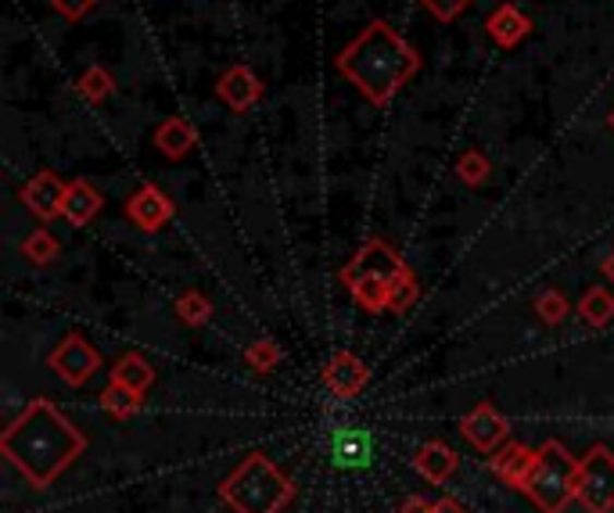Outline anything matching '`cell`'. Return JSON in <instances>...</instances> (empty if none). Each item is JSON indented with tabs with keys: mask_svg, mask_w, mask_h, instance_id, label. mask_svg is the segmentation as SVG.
<instances>
[{
	"mask_svg": "<svg viewBox=\"0 0 614 513\" xmlns=\"http://www.w3.org/2000/svg\"><path fill=\"white\" fill-rule=\"evenodd\" d=\"M532 463H535V449H528L521 442H503L493 453V460H489V467H493V474L503 485L521 488L528 471H532Z\"/></svg>",
	"mask_w": 614,
	"mask_h": 513,
	"instance_id": "2e32d148",
	"label": "cell"
},
{
	"mask_svg": "<svg viewBox=\"0 0 614 513\" xmlns=\"http://www.w3.org/2000/svg\"><path fill=\"white\" fill-rule=\"evenodd\" d=\"M435 513H463L457 503H449V499H442V503H435Z\"/></svg>",
	"mask_w": 614,
	"mask_h": 513,
	"instance_id": "1f68e13d",
	"label": "cell"
},
{
	"mask_svg": "<svg viewBox=\"0 0 614 513\" xmlns=\"http://www.w3.org/2000/svg\"><path fill=\"white\" fill-rule=\"evenodd\" d=\"M22 255H26L33 266H51L61 255V244L51 230H33V234L22 241Z\"/></svg>",
	"mask_w": 614,
	"mask_h": 513,
	"instance_id": "cb8c5ba5",
	"label": "cell"
},
{
	"mask_svg": "<svg viewBox=\"0 0 614 513\" xmlns=\"http://www.w3.org/2000/svg\"><path fill=\"white\" fill-rule=\"evenodd\" d=\"M413 467L417 474H421L424 481H432V485H446L453 474H457L460 467V456L453 453V449L446 442H428L417 449V456H413Z\"/></svg>",
	"mask_w": 614,
	"mask_h": 513,
	"instance_id": "ac0fdd59",
	"label": "cell"
},
{
	"mask_svg": "<svg viewBox=\"0 0 614 513\" xmlns=\"http://www.w3.org/2000/svg\"><path fill=\"white\" fill-rule=\"evenodd\" d=\"M579 316L589 327H607L614 320V295L607 288H589L579 298Z\"/></svg>",
	"mask_w": 614,
	"mask_h": 513,
	"instance_id": "44dd1931",
	"label": "cell"
},
{
	"mask_svg": "<svg viewBox=\"0 0 614 513\" xmlns=\"http://www.w3.org/2000/svg\"><path fill=\"white\" fill-rule=\"evenodd\" d=\"M105 209V198H101V191L94 187L91 180H69V191H65V205H61V216L69 219L72 227H87L97 219V212Z\"/></svg>",
	"mask_w": 614,
	"mask_h": 513,
	"instance_id": "9a60e30c",
	"label": "cell"
},
{
	"mask_svg": "<svg viewBox=\"0 0 614 513\" xmlns=\"http://www.w3.org/2000/svg\"><path fill=\"white\" fill-rule=\"evenodd\" d=\"M402 266H407V262L399 259V252L392 248L388 241L371 237L360 252L352 255L346 270H341V284L356 288V284H366V280H381V284H392V277H396Z\"/></svg>",
	"mask_w": 614,
	"mask_h": 513,
	"instance_id": "52a82bcc",
	"label": "cell"
},
{
	"mask_svg": "<svg viewBox=\"0 0 614 513\" xmlns=\"http://www.w3.org/2000/svg\"><path fill=\"white\" fill-rule=\"evenodd\" d=\"M399 513H435V503H428L421 496H410L407 503L399 506Z\"/></svg>",
	"mask_w": 614,
	"mask_h": 513,
	"instance_id": "4dcf8cb0",
	"label": "cell"
},
{
	"mask_svg": "<svg viewBox=\"0 0 614 513\" xmlns=\"http://www.w3.org/2000/svg\"><path fill=\"white\" fill-rule=\"evenodd\" d=\"M575 481H579V460L564 449V442L550 438L546 445L535 449V463L521 492L543 513H564V506L575 499Z\"/></svg>",
	"mask_w": 614,
	"mask_h": 513,
	"instance_id": "277c9868",
	"label": "cell"
},
{
	"mask_svg": "<svg viewBox=\"0 0 614 513\" xmlns=\"http://www.w3.org/2000/svg\"><path fill=\"white\" fill-rule=\"evenodd\" d=\"M216 97L230 112H249L263 101V83L249 65H230L224 76L216 80Z\"/></svg>",
	"mask_w": 614,
	"mask_h": 513,
	"instance_id": "7c38bea8",
	"label": "cell"
},
{
	"mask_svg": "<svg viewBox=\"0 0 614 513\" xmlns=\"http://www.w3.org/2000/svg\"><path fill=\"white\" fill-rule=\"evenodd\" d=\"M535 316L546 327L564 323V316H568V295H564V291H557V288H546L543 295L535 298Z\"/></svg>",
	"mask_w": 614,
	"mask_h": 513,
	"instance_id": "4316f807",
	"label": "cell"
},
{
	"mask_svg": "<svg viewBox=\"0 0 614 513\" xmlns=\"http://www.w3.org/2000/svg\"><path fill=\"white\" fill-rule=\"evenodd\" d=\"M152 144L169 158V162H180V158H188L194 151L198 137H194V126L183 115H169L155 126Z\"/></svg>",
	"mask_w": 614,
	"mask_h": 513,
	"instance_id": "e0dca14e",
	"label": "cell"
},
{
	"mask_svg": "<svg viewBox=\"0 0 614 513\" xmlns=\"http://www.w3.org/2000/svg\"><path fill=\"white\" fill-rule=\"evenodd\" d=\"M604 277L611 280V284H614V252L607 255V259H604Z\"/></svg>",
	"mask_w": 614,
	"mask_h": 513,
	"instance_id": "d6a6232c",
	"label": "cell"
},
{
	"mask_svg": "<svg viewBox=\"0 0 614 513\" xmlns=\"http://www.w3.org/2000/svg\"><path fill=\"white\" fill-rule=\"evenodd\" d=\"M47 366H51L69 388H87L91 377L101 370V352H97L83 334L72 331L55 345V352L47 356Z\"/></svg>",
	"mask_w": 614,
	"mask_h": 513,
	"instance_id": "8992f818",
	"label": "cell"
},
{
	"mask_svg": "<svg viewBox=\"0 0 614 513\" xmlns=\"http://www.w3.org/2000/svg\"><path fill=\"white\" fill-rule=\"evenodd\" d=\"M463 438L478 449V453H496V449L507 442L510 435V420L493 406V402H478V406L460 420Z\"/></svg>",
	"mask_w": 614,
	"mask_h": 513,
	"instance_id": "ba28073f",
	"label": "cell"
},
{
	"mask_svg": "<svg viewBox=\"0 0 614 513\" xmlns=\"http://www.w3.org/2000/svg\"><path fill=\"white\" fill-rule=\"evenodd\" d=\"M424 11L432 15L435 22H442V26H449V22H457L463 11H468L474 0H421Z\"/></svg>",
	"mask_w": 614,
	"mask_h": 513,
	"instance_id": "f1b7e54d",
	"label": "cell"
},
{
	"mask_svg": "<svg viewBox=\"0 0 614 513\" xmlns=\"http://www.w3.org/2000/svg\"><path fill=\"white\" fill-rule=\"evenodd\" d=\"M607 126L614 130V108H611V112H607Z\"/></svg>",
	"mask_w": 614,
	"mask_h": 513,
	"instance_id": "836d02e7",
	"label": "cell"
},
{
	"mask_svg": "<svg viewBox=\"0 0 614 513\" xmlns=\"http://www.w3.org/2000/svg\"><path fill=\"white\" fill-rule=\"evenodd\" d=\"M575 499L589 513H614V453L607 445H593L579 460Z\"/></svg>",
	"mask_w": 614,
	"mask_h": 513,
	"instance_id": "5b68a950",
	"label": "cell"
},
{
	"mask_svg": "<svg viewBox=\"0 0 614 513\" xmlns=\"http://www.w3.org/2000/svg\"><path fill=\"white\" fill-rule=\"evenodd\" d=\"M457 176L460 183H468V187H482V183H489V176H493V162L478 148H471L457 158Z\"/></svg>",
	"mask_w": 614,
	"mask_h": 513,
	"instance_id": "484cf974",
	"label": "cell"
},
{
	"mask_svg": "<svg viewBox=\"0 0 614 513\" xmlns=\"http://www.w3.org/2000/svg\"><path fill=\"white\" fill-rule=\"evenodd\" d=\"M83 449H87V435L51 399H33L0 435V453L33 488L55 485L80 460Z\"/></svg>",
	"mask_w": 614,
	"mask_h": 513,
	"instance_id": "6da1fadb",
	"label": "cell"
},
{
	"mask_svg": "<svg viewBox=\"0 0 614 513\" xmlns=\"http://www.w3.org/2000/svg\"><path fill=\"white\" fill-rule=\"evenodd\" d=\"M330 460L341 471H363L374 460V438L363 427H338L335 442H330Z\"/></svg>",
	"mask_w": 614,
	"mask_h": 513,
	"instance_id": "5bb4252c",
	"label": "cell"
},
{
	"mask_svg": "<svg viewBox=\"0 0 614 513\" xmlns=\"http://www.w3.org/2000/svg\"><path fill=\"white\" fill-rule=\"evenodd\" d=\"M291 481L263 453L241 460V467L219 481V499L234 513H280L291 503Z\"/></svg>",
	"mask_w": 614,
	"mask_h": 513,
	"instance_id": "3957f363",
	"label": "cell"
},
{
	"mask_svg": "<svg viewBox=\"0 0 614 513\" xmlns=\"http://www.w3.org/2000/svg\"><path fill=\"white\" fill-rule=\"evenodd\" d=\"M338 76H346L374 108H388L407 83L421 72V51L388 19H374L335 58Z\"/></svg>",
	"mask_w": 614,
	"mask_h": 513,
	"instance_id": "7a4b0ae2",
	"label": "cell"
},
{
	"mask_svg": "<svg viewBox=\"0 0 614 513\" xmlns=\"http://www.w3.org/2000/svg\"><path fill=\"white\" fill-rule=\"evenodd\" d=\"M65 191H69L65 180H61L58 173H51V169H40V173L22 183L19 201L26 205V209L36 219H44V223H47V219L61 216V205H65Z\"/></svg>",
	"mask_w": 614,
	"mask_h": 513,
	"instance_id": "9c48e42d",
	"label": "cell"
},
{
	"mask_svg": "<svg viewBox=\"0 0 614 513\" xmlns=\"http://www.w3.org/2000/svg\"><path fill=\"white\" fill-rule=\"evenodd\" d=\"M485 33H489V40H493L496 47L510 51V47H518L521 40H528V33H532V19H528L518 4H496L485 15Z\"/></svg>",
	"mask_w": 614,
	"mask_h": 513,
	"instance_id": "4fadbf2b",
	"label": "cell"
},
{
	"mask_svg": "<svg viewBox=\"0 0 614 513\" xmlns=\"http://www.w3.org/2000/svg\"><path fill=\"white\" fill-rule=\"evenodd\" d=\"M141 399H144V395L133 392V388L108 381V388L101 392V410L108 413V417H116V420H130L133 413L141 410Z\"/></svg>",
	"mask_w": 614,
	"mask_h": 513,
	"instance_id": "ffe728a7",
	"label": "cell"
},
{
	"mask_svg": "<svg viewBox=\"0 0 614 513\" xmlns=\"http://www.w3.org/2000/svg\"><path fill=\"white\" fill-rule=\"evenodd\" d=\"M112 90H116V80H112V72H108L105 65H91V69L76 80V94H80L87 105L108 101V94H112Z\"/></svg>",
	"mask_w": 614,
	"mask_h": 513,
	"instance_id": "603a6c76",
	"label": "cell"
},
{
	"mask_svg": "<svg viewBox=\"0 0 614 513\" xmlns=\"http://www.w3.org/2000/svg\"><path fill=\"white\" fill-rule=\"evenodd\" d=\"M97 0H51V8L58 11L61 19H69V22H80V19H87L91 11H94Z\"/></svg>",
	"mask_w": 614,
	"mask_h": 513,
	"instance_id": "f546056e",
	"label": "cell"
},
{
	"mask_svg": "<svg viewBox=\"0 0 614 513\" xmlns=\"http://www.w3.org/2000/svg\"><path fill=\"white\" fill-rule=\"evenodd\" d=\"M108 381H116V384H127L133 388V392H147V388L155 384V370H152V363H147L141 352H127V356H119L116 366H112V374H108Z\"/></svg>",
	"mask_w": 614,
	"mask_h": 513,
	"instance_id": "d6986e66",
	"label": "cell"
},
{
	"mask_svg": "<svg viewBox=\"0 0 614 513\" xmlns=\"http://www.w3.org/2000/svg\"><path fill=\"white\" fill-rule=\"evenodd\" d=\"M173 212H177V205L169 201V194L162 187H155V183H144V187L133 191L127 201L130 223L141 227L144 234H155L158 227H166L169 219H173Z\"/></svg>",
	"mask_w": 614,
	"mask_h": 513,
	"instance_id": "30bf717a",
	"label": "cell"
},
{
	"mask_svg": "<svg viewBox=\"0 0 614 513\" xmlns=\"http://www.w3.org/2000/svg\"><path fill=\"white\" fill-rule=\"evenodd\" d=\"M417 295H421V284H417L410 266H402V270L392 277V284H388V313H396V316L410 313Z\"/></svg>",
	"mask_w": 614,
	"mask_h": 513,
	"instance_id": "7402d4cb",
	"label": "cell"
},
{
	"mask_svg": "<svg viewBox=\"0 0 614 513\" xmlns=\"http://www.w3.org/2000/svg\"><path fill=\"white\" fill-rule=\"evenodd\" d=\"M173 309L188 327H205L208 320H213V302H208L202 291H183Z\"/></svg>",
	"mask_w": 614,
	"mask_h": 513,
	"instance_id": "d4e9b609",
	"label": "cell"
},
{
	"mask_svg": "<svg viewBox=\"0 0 614 513\" xmlns=\"http://www.w3.org/2000/svg\"><path fill=\"white\" fill-rule=\"evenodd\" d=\"M244 363H249L255 374H269V370H274V366L280 363V349H277V341H269V338L252 341V345L244 349Z\"/></svg>",
	"mask_w": 614,
	"mask_h": 513,
	"instance_id": "83f0119b",
	"label": "cell"
},
{
	"mask_svg": "<svg viewBox=\"0 0 614 513\" xmlns=\"http://www.w3.org/2000/svg\"><path fill=\"white\" fill-rule=\"evenodd\" d=\"M321 377H324L330 395L356 399L366 388V381H371V370H366V363L356 356V352H335V356L327 359Z\"/></svg>",
	"mask_w": 614,
	"mask_h": 513,
	"instance_id": "8fae6325",
	"label": "cell"
}]
</instances>
